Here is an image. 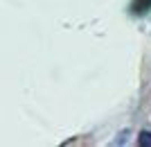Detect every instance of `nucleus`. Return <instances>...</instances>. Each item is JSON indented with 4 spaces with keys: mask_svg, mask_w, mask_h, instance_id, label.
I'll use <instances>...</instances> for the list:
<instances>
[{
    "mask_svg": "<svg viewBox=\"0 0 151 147\" xmlns=\"http://www.w3.org/2000/svg\"><path fill=\"white\" fill-rule=\"evenodd\" d=\"M149 7H151V0H135V2H133V12L135 14H145Z\"/></svg>",
    "mask_w": 151,
    "mask_h": 147,
    "instance_id": "nucleus-1",
    "label": "nucleus"
},
{
    "mask_svg": "<svg viewBox=\"0 0 151 147\" xmlns=\"http://www.w3.org/2000/svg\"><path fill=\"white\" fill-rule=\"evenodd\" d=\"M138 145L140 147H151V131H142L138 136Z\"/></svg>",
    "mask_w": 151,
    "mask_h": 147,
    "instance_id": "nucleus-2",
    "label": "nucleus"
}]
</instances>
